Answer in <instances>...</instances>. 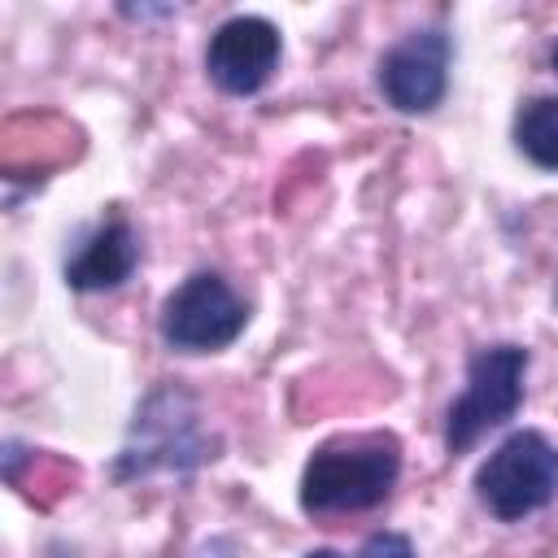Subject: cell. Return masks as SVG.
Listing matches in <instances>:
<instances>
[{
	"label": "cell",
	"instance_id": "obj_1",
	"mask_svg": "<svg viewBox=\"0 0 558 558\" xmlns=\"http://www.w3.org/2000/svg\"><path fill=\"white\" fill-rule=\"evenodd\" d=\"M401 480V440L392 432H357L323 440L301 471L296 501L305 514H362L392 497Z\"/></svg>",
	"mask_w": 558,
	"mask_h": 558
},
{
	"label": "cell",
	"instance_id": "obj_2",
	"mask_svg": "<svg viewBox=\"0 0 558 558\" xmlns=\"http://www.w3.org/2000/svg\"><path fill=\"white\" fill-rule=\"evenodd\" d=\"M214 449H218V440L205 432L196 397L183 384L166 379L140 401V410L126 427V440L113 458V480L135 484V480H148L157 471L192 475L196 466L218 458Z\"/></svg>",
	"mask_w": 558,
	"mask_h": 558
},
{
	"label": "cell",
	"instance_id": "obj_3",
	"mask_svg": "<svg viewBox=\"0 0 558 558\" xmlns=\"http://www.w3.org/2000/svg\"><path fill=\"white\" fill-rule=\"evenodd\" d=\"M527 362H532V353L510 340L480 344L466 357V384L445 410V449L453 458L466 453L484 432H493L519 414Z\"/></svg>",
	"mask_w": 558,
	"mask_h": 558
},
{
	"label": "cell",
	"instance_id": "obj_4",
	"mask_svg": "<svg viewBox=\"0 0 558 558\" xmlns=\"http://www.w3.org/2000/svg\"><path fill=\"white\" fill-rule=\"evenodd\" d=\"M475 497L497 523H523L558 497V445L536 432H510L475 471Z\"/></svg>",
	"mask_w": 558,
	"mask_h": 558
},
{
	"label": "cell",
	"instance_id": "obj_5",
	"mask_svg": "<svg viewBox=\"0 0 558 558\" xmlns=\"http://www.w3.org/2000/svg\"><path fill=\"white\" fill-rule=\"evenodd\" d=\"M248 327V301L218 275L192 270L174 292H166L157 331L174 353H218Z\"/></svg>",
	"mask_w": 558,
	"mask_h": 558
},
{
	"label": "cell",
	"instance_id": "obj_6",
	"mask_svg": "<svg viewBox=\"0 0 558 558\" xmlns=\"http://www.w3.org/2000/svg\"><path fill=\"white\" fill-rule=\"evenodd\" d=\"M449 65H453V35L445 26H423L401 35L379 57L375 83L397 113H432L449 92Z\"/></svg>",
	"mask_w": 558,
	"mask_h": 558
},
{
	"label": "cell",
	"instance_id": "obj_7",
	"mask_svg": "<svg viewBox=\"0 0 558 558\" xmlns=\"http://www.w3.org/2000/svg\"><path fill=\"white\" fill-rule=\"evenodd\" d=\"M279 57H283L279 26L262 13H235L205 44V74L227 96H257L275 78Z\"/></svg>",
	"mask_w": 558,
	"mask_h": 558
},
{
	"label": "cell",
	"instance_id": "obj_8",
	"mask_svg": "<svg viewBox=\"0 0 558 558\" xmlns=\"http://www.w3.org/2000/svg\"><path fill=\"white\" fill-rule=\"evenodd\" d=\"M135 266L140 235L126 214H109L92 231H83L78 244L65 253V283L74 292H113L135 275Z\"/></svg>",
	"mask_w": 558,
	"mask_h": 558
},
{
	"label": "cell",
	"instance_id": "obj_9",
	"mask_svg": "<svg viewBox=\"0 0 558 558\" xmlns=\"http://www.w3.org/2000/svg\"><path fill=\"white\" fill-rule=\"evenodd\" d=\"M514 148L536 166L558 174V96H532L514 113Z\"/></svg>",
	"mask_w": 558,
	"mask_h": 558
},
{
	"label": "cell",
	"instance_id": "obj_10",
	"mask_svg": "<svg viewBox=\"0 0 558 558\" xmlns=\"http://www.w3.org/2000/svg\"><path fill=\"white\" fill-rule=\"evenodd\" d=\"M305 558H344V554H336V549H310ZM357 558H418V554H414V545H410L405 532H375V536H366V545L357 549Z\"/></svg>",
	"mask_w": 558,
	"mask_h": 558
},
{
	"label": "cell",
	"instance_id": "obj_11",
	"mask_svg": "<svg viewBox=\"0 0 558 558\" xmlns=\"http://www.w3.org/2000/svg\"><path fill=\"white\" fill-rule=\"evenodd\" d=\"M196 558H235V545H231L227 536H214V541H205V545L196 549Z\"/></svg>",
	"mask_w": 558,
	"mask_h": 558
},
{
	"label": "cell",
	"instance_id": "obj_12",
	"mask_svg": "<svg viewBox=\"0 0 558 558\" xmlns=\"http://www.w3.org/2000/svg\"><path fill=\"white\" fill-rule=\"evenodd\" d=\"M48 558H78V554H74L65 541H57V545H48Z\"/></svg>",
	"mask_w": 558,
	"mask_h": 558
},
{
	"label": "cell",
	"instance_id": "obj_13",
	"mask_svg": "<svg viewBox=\"0 0 558 558\" xmlns=\"http://www.w3.org/2000/svg\"><path fill=\"white\" fill-rule=\"evenodd\" d=\"M549 65H554V70H558V44H554V48H549Z\"/></svg>",
	"mask_w": 558,
	"mask_h": 558
},
{
	"label": "cell",
	"instance_id": "obj_14",
	"mask_svg": "<svg viewBox=\"0 0 558 558\" xmlns=\"http://www.w3.org/2000/svg\"><path fill=\"white\" fill-rule=\"evenodd\" d=\"M554 301H558V288H554Z\"/></svg>",
	"mask_w": 558,
	"mask_h": 558
}]
</instances>
